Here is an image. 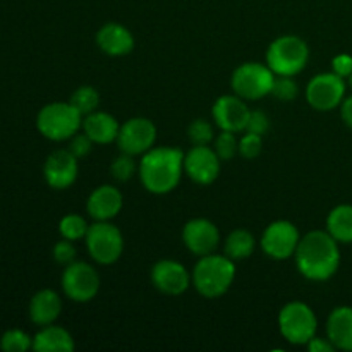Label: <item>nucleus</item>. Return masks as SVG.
<instances>
[{"mask_svg":"<svg viewBox=\"0 0 352 352\" xmlns=\"http://www.w3.org/2000/svg\"><path fill=\"white\" fill-rule=\"evenodd\" d=\"M346 96V81L336 72H322L306 86V100L320 112L337 109Z\"/></svg>","mask_w":352,"mask_h":352,"instance_id":"10","label":"nucleus"},{"mask_svg":"<svg viewBox=\"0 0 352 352\" xmlns=\"http://www.w3.org/2000/svg\"><path fill=\"white\" fill-rule=\"evenodd\" d=\"M82 131L91 138L93 143L96 144H109L117 141L119 136L120 124L113 116L107 112H91L82 119Z\"/></svg>","mask_w":352,"mask_h":352,"instance_id":"21","label":"nucleus"},{"mask_svg":"<svg viewBox=\"0 0 352 352\" xmlns=\"http://www.w3.org/2000/svg\"><path fill=\"white\" fill-rule=\"evenodd\" d=\"M151 284L157 291L167 296H181L191 285V275L182 263L175 260H160L150 272Z\"/></svg>","mask_w":352,"mask_h":352,"instance_id":"14","label":"nucleus"},{"mask_svg":"<svg viewBox=\"0 0 352 352\" xmlns=\"http://www.w3.org/2000/svg\"><path fill=\"white\" fill-rule=\"evenodd\" d=\"M33 349L36 352H72L74 339L62 327L45 325L33 337Z\"/></svg>","mask_w":352,"mask_h":352,"instance_id":"23","label":"nucleus"},{"mask_svg":"<svg viewBox=\"0 0 352 352\" xmlns=\"http://www.w3.org/2000/svg\"><path fill=\"white\" fill-rule=\"evenodd\" d=\"M275 72L260 62H244L230 78L234 93L244 100H260L270 95L274 88Z\"/></svg>","mask_w":352,"mask_h":352,"instance_id":"7","label":"nucleus"},{"mask_svg":"<svg viewBox=\"0 0 352 352\" xmlns=\"http://www.w3.org/2000/svg\"><path fill=\"white\" fill-rule=\"evenodd\" d=\"M85 239L89 256L96 263L112 265L122 256V232L113 223H110V220H107V222H98L96 220L93 226L88 227V232H86Z\"/></svg>","mask_w":352,"mask_h":352,"instance_id":"8","label":"nucleus"},{"mask_svg":"<svg viewBox=\"0 0 352 352\" xmlns=\"http://www.w3.org/2000/svg\"><path fill=\"white\" fill-rule=\"evenodd\" d=\"M213 150L219 155L220 160H232V158L239 153V141L236 140V133L222 131V133L213 140Z\"/></svg>","mask_w":352,"mask_h":352,"instance_id":"28","label":"nucleus"},{"mask_svg":"<svg viewBox=\"0 0 352 352\" xmlns=\"http://www.w3.org/2000/svg\"><path fill=\"white\" fill-rule=\"evenodd\" d=\"M340 116H342V120L346 122V126L352 129V95L344 98L342 103H340Z\"/></svg>","mask_w":352,"mask_h":352,"instance_id":"39","label":"nucleus"},{"mask_svg":"<svg viewBox=\"0 0 352 352\" xmlns=\"http://www.w3.org/2000/svg\"><path fill=\"white\" fill-rule=\"evenodd\" d=\"M301 241L298 227L287 220L272 222L261 236V250L272 260H287L294 256Z\"/></svg>","mask_w":352,"mask_h":352,"instance_id":"11","label":"nucleus"},{"mask_svg":"<svg viewBox=\"0 0 352 352\" xmlns=\"http://www.w3.org/2000/svg\"><path fill=\"white\" fill-rule=\"evenodd\" d=\"M62 301L58 294L52 289H43L36 292L30 302V318L36 325H52L60 316Z\"/></svg>","mask_w":352,"mask_h":352,"instance_id":"22","label":"nucleus"},{"mask_svg":"<svg viewBox=\"0 0 352 352\" xmlns=\"http://www.w3.org/2000/svg\"><path fill=\"white\" fill-rule=\"evenodd\" d=\"M347 79H349V86H351V88H352V74H351L349 78H347Z\"/></svg>","mask_w":352,"mask_h":352,"instance_id":"40","label":"nucleus"},{"mask_svg":"<svg viewBox=\"0 0 352 352\" xmlns=\"http://www.w3.org/2000/svg\"><path fill=\"white\" fill-rule=\"evenodd\" d=\"M36 127L52 141L71 140L82 127V116L71 105V102L48 103L38 113Z\"/></svg>","mask_w":352,"mask_h":352,"instance_id":"5","label":"nucleus"},{"mask_svg":"<svg viewBox=\"0 0 352 352\" xmlns=\"http://www.w3.org/2000/svg\"><path fill=\"white\" fill-rule=\"evenodd\" d=\"M76 254H78V251H76L72 241H69V239L58 241V243L54 246V260L57 261L58 265H64V267H67V265L74 263Z\"/></svg>","mask_w":352,"mask_h":352,"instance_id":"34","label":"nucleus"},{"mask_svg":"<svg viewBox=\"0 0 352 352\" xmlns=\"http://www.w3.org/2000/svg\"><path fill=\"white\" fill-rule=\"evenodd\" d=\"M188 136L195 146H203V144H210L215 140V133H213V127L208 120L205 119H196L195 122H191V126L188 127Z\"/></svg>","mask_w":352,"mask_h":352,"instance_id":"30","label":"nucleus"},{"mask_svg":"<svg viewBox=\"0 0 352 352\" xmlns=\"http://www.w3.org/2000/svg\"><path fill=\"white\" fill-rule=\"evenodd\" d=\"M261 148H263V141L258 134L248 133L239 140V155L246 160H254L256 157H260Z\"/></svg>","mask_w":352,"mask_h":352,"instance_id":"33","label":"nucleus"},{"mask_svg":"<svg viewBox=\"0 0 352 352\" xmlns=\"http://www.w3.org/2000/svg\"><path fill=\"white\" fill-rule=\"evenodd\" d=\"M327 336L336 349L352 351V306H339L327 320Z\"/></svg>","mask_w":352,"mask_h":352,"instance_id":"20","label":"nucleus"},{"mask_svg":"<svg viewBox=\"0 0 352 352\" xmlns=\"http://www.w3.org/2000/svg\"><path fill=\"white\" fill-rule=\"evenodd\" d=\"M318 320L315 311L301 301L287 302L278 313V330L287 342L306 346L316 336Z\"/></svg>","mask_w":352,"mask_h":352,"instance_id":"6","label":"nucleus"},{"mask_svg":"<svg viewBox=\"0 0 352 352\" xmlns=\"http://www.w3.org/2000/svg\"><path fill=\"white\" fill-rule=\"evenodd\" d=\"M0 349L6 352H24L33 349V339L23 330H9L0 339Z\"/></svg>","mask_w":352,"mask_h":352,"instance_id":"29","label":"nucleus"},{"mask_svg":"<svg viewBox=\"0 0 352 352\" xmlns=\"http://www.w3.org/2000/svg\"><path fill=\"white\" fill-rule=\"evenodd\" d=\"M62 291L74 302L91 301L100 291L98 272L85 261L67 265L62 274Z\"/></svg>","mask_w":352,"mask_h":352,"instance_id":"9","label":"nucleus"},{"mask_svg":"<svg viewBox=\"0 0 352 352\" xmlns=\"http://www.w3.org/2000/svg\"><path fill=\"white\" fill-rule=\"evenodd\" d=\"M309 352H333L336 351V346L330 342L329 339H322V337H313L308 344H306Z\"/></svg>","mask_w":352,"mask_h":352,"instance_id":"38","label":"nucleus"},{"mask_svg":"<svg viewBox=\"0 0 352 352\" xmlns=\"http://www.w3.org/2000/svg\"><path fill=\"white\" fill-rule=\"evenodd\" d=\"M122 192L119 189L103 184L89 195L88 201H86V210L91 219L98 220V222H107L119 215V212L122 210Z\"/></svg>","mask_w":352,"mask_h":352,"instance_id":"18","label":"nucleus"},{"mask_svg":"<svg viewBox=\"0 0 352 352\" xmlns=\"http://www.w3.org/2000/svg\"><path fill=\"white\" fill-rule=\"evenodd\" d=\"M88 227L89 226L86 223V220L81 215H78V213H69L58 223L60 236L69 241H78L85 237L86 232H88Z\"/></svg>","mask_w":352,"mask_h":352,"instance_id":"27","label":"nucleus"},{"mask_svg":"<svg viewBox=\"0 0 352 352\" xmlns=\"http://www.w3.org/2000/svg\"><path fill=\"white\" fill-rule=\"evenodd\" d=\"M91 148H93L91 138L82 131V133H76L74 136L71 138V143H69L67 150L79 160V158L86 157V155L91 151Z\"/></svg>","mask_w":352,"mask_h":352,"instance_id":"36","label":"nucleus"},{"mask_svg":"<svg viewBox=\"0 0 352 352\" xmlns=\"http://www.w3.org/2000/svg\"><path fill=\"white\" fill-rule=\"evenodd\" d=\"M45 181L54 189H67L78 179V158L69 150H57L47 158Z\"/></svg>","mask_w":352,"mask_h":352,"instance_id":"17","label":"nucleus"},{"mask_svg":"<svg viewBox=\"0 0 352 352\" xmlns=\"http://www.w3.org/2000/svg\"><path fill=\"white\" fill-rule=\"evenodd\" d=\"M294 258L302 277L316 282L329 280L339 270V243L327 230H311L301 237Z\"/></svg>","mask_w":352,"mask_h":352,"instance_id":"1","label":"nucleus"},{"mask_svg":"<svg viewBox=\"0 0 352 352\" xmlns=\"http://www.w3.org/2000/svg\"><path fill=\"white\" fill-rule=\"evenodd\" d=\"M250 107L246 105L244 98L234 95H223L213 103L212 116L217 126L222 131L229 133H243L246 131L248 119H250Z\"/></svg>","mask_w":352,"mask_h":352,"instance_id":"15","label":"nucleus"},{"mask_svg":"<svg viewBox=\"0 0 352 352\" xmlns=\"http://www.w3.org/2000/svg\"><path fill=\"white\" fill-rule=\"evenodd\" d=\"M96 45L110 57H122L134 48V36L126 26L119 23H107L96 33Z\"/></svg>","mask_w":352,"mask_h":352,"instance_id":"19","label":"nucleus"},{"mask_svg":"<svg viewBox=\"0 0 352 352\" xmlns=\"http://www.w3.org/2000/svg\"><path fill=\"white\" fill-rule=\"evenodd\" d=\"M184 172V153L172 146L148 150L138 165L141 184L153 195H167L181 182Z\"/></svg>","mask_w":352,"mask_h":352,"instance_id":"2","label":"nucleus"},{"mask_svg":"<svg viewBox=\"0 0 352 352\" xmlns=\"http://www.w3.org/2000/svg\"><path fill=\"white\" fill-rule=\"evenodd\" d=\"M182 243L196 256L215 253L220 244V232L208 219H192L182 229Z\"/></svg>","mask_w":352,"mask_h":352,"instance_id":"16","label":"nucleus"},{"mask_svg":"<svg viewBox=\"0 0 352 352\" xmlns=\"http://www.w3.org/2000/svg\"><path fill=\"white\" fill-rule=\"evenodd\" d=\"M327 232L339 244L352 243V205H339L329 213Z\"/></svg>","mask_w":352,"mask_h":352,"instance_id":"24","label":"nucleus"},{"mask_svg":"<svg viewBox=\"0 0 352 352\" xmlns=\"http://www.w3.org/2000/svg\"><path fill=\"white\" fill-rule=\"evenodd\" d=\"M71 105L81 113L82 117L95 112L100 105V95L93 86H81L71 96Z\"/></svg>","mask_w":352,"mask_h":352,"instance_id":"26","label":"nucleus"},{"mask_svg":"<svg viewBox=\"0 0 352 352\" xmlns=\"http://www.w3.org/2000/svg\"><path fill=\"white\" fill-rule=\"evenodd\" d=\"M332 69L336 74H339L340 78H349L352 74V57L347 54H340L337 55L336 58L332 60Z\"/></svg>","mask_w":352,"mask_h":352,"instance_id":"37","label":"nucleus"},{"mask_svg":"<svg viewBox=\"0 0 352 352\" xmlns=\"http://www.w3.org/2000/svg\"><path fill=\"white\" fill-rule=\"evenodd\" d=\"M298 85L292 79V76H275L274 88H272V95L277 96L278 100L284 102H291L298 96Z\"/></svg>","mask_w":352,"mask_h":352,"instance_id":"32","label":"nucleus"},{"mask_svg":"<svg viewBox=\"0 0 352 352\" xmlns=\"http://www.w3.org/2000/svg\"><path fill=\"white\" fill-rule=\"evenodd\" d=\"M268 129H270V119H268L267 113H265L263 110H251L250 119H248V126H246L248 133L263 136Z\"/></svg>","mask_w":352,"mask_h":352,"instance_id":"35","label":"nucleus"},{"mask_svg":"<svg viewBox=\"0 0 352 352\" xmlns=\"http://www.w3.org/2000/svg\"><path fill=\"white\" fill-rule=\"evenodd\" d=\"M220 158L208 144L192 146L184 155V172L192 182L208 186L217 181L220 174Z\"/></svg>","mask_w":352,"mask_h":352,"instance_id":"13","label":"nucleus"},{"mask_svg":"<svg viewBox=\"0 0 352 352\" xmlns=\"http://www.w3.org/2000/svg\"><path fill=\"white\" fill-rule=\"evenodd\" d=\"M256 250V241L254 236L246 229H236L227 236L223 244V253L232 261L248 260Z\"/></svg>","mask_w":352,"mask_h":352,"instance_id":"25","label":"nucleus"},{"mask_svg":"<svg viewBox=\"0 0 352 352\" xmlns=\"http://www.w3.org/2000/svg\"><path fill=\"white\" fill-rule=\"evenodd\" d=\"M309 48L302 38L284 34L270 43L267 50V65L275 76H296L306 67Z\"/></svg>","mask_w":352,"mask_h":352,"instance_id":"4","label":"nucleus"},{"mask_svg":"<svg viewBox=\"0 0 352 352\" xmlns=\"http://www.w3.org/2000/svg\"><path fill=\"white\" fill-rule=\"evenodd\" d=\"M138 165L134 162L133 155L122 153L120 157H117L116 160L110 165V172H112L113 179H117L119 182H126L129 179H133V175L136 174Z\"/></svg>","mask_w":352,"mask_h":352,"instance_id":"31","label":"nucleus"},{"mask_svg":"<svg viewBox=\"0 0 352 352\" xmlns=\"http://www.w3.org/2000/svg\"><path fill=\"white\" fill-rule=\"evenodd\" d=\"M236 278V265L226 254H206L192 268L191 280L196 291L208 299L226 294Z\"/></svg>","mask_w":352,"mask_h":352,"instance_id":"3","label":"nucleus"},{"mask_svg":"<svg viewBox=\"0 0 352 352\" xmlns=\"http://www.w3.org/2000/svg\"><path fill=\"white\" fill-rule=\"evenodd\" d=\"M157 141V127L150 119L144 117H133L120 126L119 136H117V146L122 153L144 155L151 150Z\"/></svg>","mask_w":352,"mask_h":352,"instance_id":"12","label":"nucleus"}]
</instances>
